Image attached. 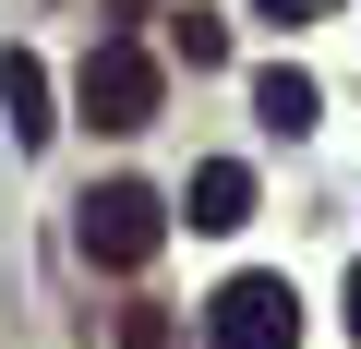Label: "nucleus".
Returning <instances> with one entry per match:
<instances>
[{
    "instance_id": "obj_8",
    "label": "nucleus",
    "mask_w": 361,
    "mask_h": 349,
    "mask_svg": "<svg viewBox=\"0 0 361 349\" xmlns=\"http://www.w3.org/2000/svg\"><path fill=\"white\" fill-rule=\"evenodd\" d=\"M121 349H180V325H169L157 301H121Z\"/></svg>"
},
{
    "instance_id": "obj_3",
    "label": "nucleus",
    "mask_w": 361,
    "mask_h": 349,
    "mask_svg": "<svg viewBox=\"0 0 361 349\" xmlns=\"http://www.w3.org/2000/svg\"><path fill=\"white\" fill-rule=\"evenodd\" d=\"M205 349H301L289 277H229V289L205 301Z\"/></svg>"
},
{
    "instance_id": "obj_5",
    "label": "nucleus",
    "mask_w": 361,
    "mask_h": 349,
    "mask_svg": "<svg viewBox=\"0 0 361 349\" xmlns=\"http://www.w3.org/2000/svg\"><path fill=\"white\" fill-rule=\"evenodd\" d=\"M0 97H13V133H25V145H49V133H61V109H49V73H37L25 49H0Z\"/></svg>"
},
{
    "instance_id": "obj_2",
    "label": "nucleus",
    "mask_w": 361,
    "mask_h": 349,
    "mask_svg": "<svg viewBox=\"0 0 361 349\" xmlns=\"http://www.w3.org/2000/svg\"><path fill=\"white\" fill-rule=\"evenodd\" d=\"M73 109H85L97 133H145V121H157V61H145L133 37H97L85 73H73Z\"/></svg>"
},
{
    "instance_id": "obj_7",
    "label": "nucleus",
    "mask_w": 361,
    "mask_h": 349,
    "mask_svg": "<svg viewBox=\"0 0 361 349\" xmlns=\"http://www.w3.org/2000/svg\"><path fill=\"white\" fill-rule=\"evenodd\" d=\"M313 109H325V97H313L301 73H265V85H253V121H265V133H313Z\"/></svg>"
},
{
    "instance_id": "obj_6",
    "label": "nucleus",
    "mask_w": 361,
    "mask_h": 349,
    "mask_svg": "<svg viewBox=\"0 0 361 349\" xmlns=\"http://www.w3.org/2000/svg\"><path fill=\"white\" fill-rule=\"evenodd\" d=\"M169 61H193V73H217V61H229V25L205 13V0H180V13H169Z\"/></svg>"
},
{
    "instance_id": "obj_1",
    "label": "nucleus",
    "mask_w": 361,
    "mask_h": 349,
    "mask_svg": "<svg viewBox=\"0 0 361 349\" xmlns=\"http://www.w3.org/2000/svg\"><path fill=\"white\" fill-rule=\"evenodd\" d=\"M73 229H85V265L133 277V265H157V241H169V193H157V181H97Z\"/></svg>"
},
{
    "instance_id": "obj_4",
    "label": "nucleus",
    "mask_w": 361,
    "mask_h": 349,
    "mask_svg": "<svg viewBox=\"0 0 361 349\" xmlns=\"http://www.w3.org/2000/svg\"><path fill=\"white\" fill-rule=\"evenodd\" d=\"M241 217H253V169H241V157L193 169V229H241Z\"/></svg>"
},
{
    "instance_id": "obj_10",
    "label": "nucleus",
    "mask_w": 361,
    "mask_h": 349,
    "mask_svg": "<svg viewBox=\"0 0 361 349\" xmlns=\"http://www.w3.org/2000/svg\"><path fill=\"white\" fill-rule=\"evenodd\" d=\"M349 337H361V277H349Z\"/></svg>"
},
{
    "instance_id": "obj_9",
    "label": "nucleus",
    "mask_w": 361,
    "mask_h": 349,
    "mask_svg": "<svg viewBox=\"0 0 361 349\" xmlns=\"http://www.w3.org/2000/svg\"><path fill=\"white\" fill-rule=\"evenodd\" d=\"M253 13H265V25H313L325 0H253Z\"/></svg>"
}]
</instances>
